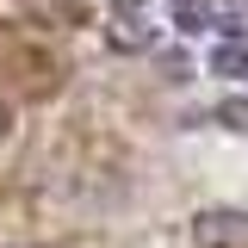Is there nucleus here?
<instances>
[{
    "label": "nucleus",
    "instance_id": "nucleus-2",
    "mask_svg": "<svg viewBox=\"0 0 248 248\" xmlns=\"http://www.w3.org/2000/svg\"><path fill=\"white\" fill-rule=\"evenodd\" d=\"M149 37H155V0H112L106 44L124 50V56H137V50H149Z\"/></svg>",
    "mask_w": 248,
    "mask_h": 248
},
{
    "label": "nucleus",
    "instance_id": "nucleus-3",
    "mask_svg": "<svg viewBox=\"0 0 248 248\" xmlns=\"http://www.w3.org/2000/svg\"><path fill=\"white\" fill-rule=\"evenodd\" d=\"M217 118L230 124V130H248V99H230V106H217Z\"/></svg>",
    "mask_w": 248,
    "mask_h": 248
},
{
    "label": "nucleus",
    "instance_id": "nucleus-1",
    "mask_svg": "<svg viewBox=\"0 0 248 248\" xmlns=\"http://www.w3.org/2000/svg\"><path fill=\"white\" fill-rule=\"evenodd\" d=\"M186 242L192 248H248V211L242 205H205L186 223Z\"/></svg>",
    "mask_w": 248,
    "mask_h": 248
},
{
    "label": "nucleus",
    "instance_id": "nucleus-5",
    "mask_svg": "<svg viewBox=\"0 0 248 248\" xmlns=\"http://www.w3.org/2000/svg\"><path fill=\"white\" fill-rule=\"evenodd\" d=\"M19 248H68V242H19Z\"/></svg>",
    "mask_w": 248,
    "mask_h": 248
},
{
    "label": "nucleus",
    "instance_id": "nucleus-4",
    "mask_svg": "<svg viewBox=\"0 0 248 248\" xmlns=\"http://www.w3.org/2000/svg\"><path fill=\"white\" fill-rule=\"evenodd\" d=\"M6 124H13V118H6V99H0V143H6Z\"/></svg>",
    "mask_w": 248,
    "mask_h": 248
}]
</instances>
